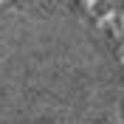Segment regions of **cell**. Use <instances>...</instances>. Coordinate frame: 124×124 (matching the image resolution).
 Returning <instances> with one entry per match:
<instances>
[{"instance_id": "6da1fadb", "label": "cell", "mask_w": 124, "mask_h": 124, "mask_svg": "<svg viewBox=\"0 0 124 124\" xmlns=\"http://www.w3.org/2000/svg\"><path fill=\"white\" fill-rule=\"evenodd\" d=\"M121 121V65L82 8L65 0L0 3V124Z\"/></svg>"}]
</instances>
